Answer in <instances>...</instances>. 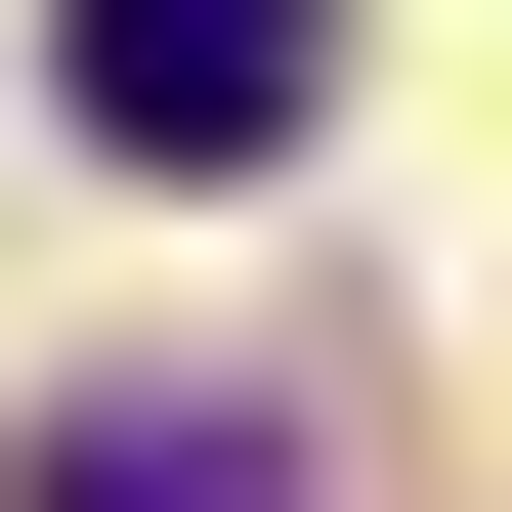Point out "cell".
I'll use <instances>...</instances> for the list:
<instances>
[{
  "label": "cell",
  "mask_w": 512,
  "mask_h": 512,
  "mask_svg": "<svg viewBox=\"0 0 512 512\" xmlns=\"http://www.w3.org/2000/svg\"><path fill=\"white\" fill-rule=\"evenodd\" d=\"M43 86H86V171H299L342 0H43Z\"/></svg>",
  "instance_id": "cell-1"
},
{
  "label": "cell",
  "mask_w": 512,
  "mask_h": 512,
  "mask_svg": "<svg viewBox=\"0 0 512 512\" xmlns=\"http://www.w3.org/2000/svg\"><path fill=\"white\" fill-rule=\"evenodd\" d=\"M43 512H256V470H214V384H86V427H43Z\"/></svg>",
  "instance_id": "cell-2"
}]
</instances>
